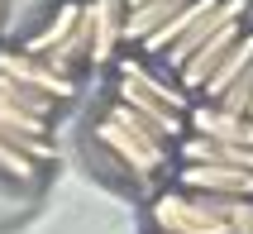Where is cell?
<instances>
[{
    "instance_id": "6da1fadb",
    "label": "cell",
    "mask_w": 253,
    "mask_h": 234,
    "mask_svg": "<svg viewBox=\"0 0 253 234\" xmlns=\"http://www.w3.org/2000/svg\"><path fill=\"white\" fill-rule=\"evenodd\" d=\"M91 148L105 158L110 172H120V182H134V187H148L153 177H163L168 163L177 158L172 139H163L153 124L143 120L139 110H129L120 96H110L100 105V115L91 120Z\"/></svg>"
},
{
    "instance_id": "7a4b0ae2",
    "label": "cell",
    "mask_w": 253,
    "mask_h": 234,
    "mask_svg": "<svg viewBox=\"0 0 253 234\" xmlns=\"http://www.w3.org/2000/svg\"><path fill=\"white\" fill-rule=\"evenodd\" d=\"M29 53L48 57L62 77H77L91 67V24H86V0H57L39 24L24 34Z\"/></svg>"
},
{
    "instance_id": "3957f363",
    "label": "cell",
    "mask_w": 253,
    "mask_h": 234,
    "mask_svg": "<svg viewBox=\"0 0 253 234\" xmlns=\"http://www.w3.org/2000/svg\"><path fill=\"white\" fill-rule=\"evenodd\" d=\"M148 220L163 234H234L225 225V215L215 210L211 191H191L182 182H172L168 191H158L148 201Z\"/></svg>"
},
{
    "instance_id": "277c9868",
    "label": "cell",
    "mask_w": 253,
    "mask_h": 234,
    "mask_svg": "<svg viewBox=\"0 0 253 234\" xmlns=\"http://www.w3.org/2000/svg\"><path fill=\"white\" fill-rule=\"evenodd\" d=\"M249 14H253V0H225V5H220V14H215L211 39L201 43V48L186 57L177 72H172V77H177V82H182L191 96H201V86H206V77L220 67V57H225L229 48L244 39V29H249Z\"/></svg>"
},
{
    "instance_id": "5b68a950",
    "label": "cell",
    "mask_w": 253,
    "mask_h": 234,
    "mask_svg": "<svg viewBox=\"0 0 253 234\" xmlns=\"http://www.w3.org/2000/svg\"><path fill=\"white\" fill-rule=\"evenodd\" d=\"M57 148L39 134H0V177L19 182V187H39Z\"/></svg>"
},
{
    "instance_id": "8992f818",
    "label": "cell",
    "mask_w": 253,
    "mask_h": 234,
    "mask_svg": "<svg viewBox=\"0 0 253 234\" xmlns=\"http://www.w3.org/2000/svg\"><path fill=\"white\" fill-rule=\"evenodd\" d=\"M125 19H129V0H86L91 67H115V57L125 53Z\"/></svg>"
},
{
    "instance_id": "52a82bcc",
    "label": "cell",
    "mask_w": 253,
    "mask_h": 234,
    "mask_svg": "<svg viewBox=\"0 0 253 234\" xmlns=\"http://www.w3.org/2000/svg\"><path fill=\"white\" fill-rule=\"evenodd\" d=\"M0 72H10V77H19V82H29V86H43V91H48V96H57L62 105H67V100H77V91H82V82H77V77H62L48 57L29 53L24 43L0 48Z\"/></svg>"
},
{
    "instance_id": "ba28073f",
    "label": "cell",
    "mask_w": 253,
    "mask_h": 234,
    "mask_svg": "<svg viewBox=\"0 0 253 234\" xmlns=\"http://www.w3.org/2000/svg\"><path fill=\"white\" fill-rule=\"evenodd\" d=\"M172 182H182L191 191H211V196H253V172L229 163H177Z\"/></svg>"
},
{
    "instance_id": "9c48e42d",
    "label": "cell",
    "mask_w": 253,
    "mask_h": 234,
    "mask_svg": "<svg viewBox=\"0 0 253 234\" xmlns=\"http://www.w3.org/2000/svg\"><path fill=\"white\" fill-rule=\"evenodd\" d=\"M110 96H120V100L129 105V110H139L143 120L153 124V129H158L163 139H172V143H177V139L186 134V110L168 105L163 96H153V91H143V86L125 82V77H115V82H110Z\"/></svg>"
},
{
    "instance_id": "30bf717a",
    "label": "cell",
    "mask_w": 253,
    "mask_h": 234,
    "mask_svg": "<svg viewBox=\"0 0 253 234\" xmlns=\"http://www.w3.org/2000/svg\"><path fill=\"white\" fill-rule=\"evenodd\" d=\"M186 129L211 139H229V143H253V115L249 110H229V105H215V100H196L191 115H186Z\"/></svg>"
},
{
    "instance_id": "8fae6325",
    "label": "cell",
    "mask_w": 253,
    "mask_h": 234,
    "mask_svg": "<svg viewBox=\"0 0 253 234\" xmlns=\"http://www.w3.org/2000/svg\"><path fill=\"white\" fill-rule=\"evenodd\" d=\"M177 163H229V167H249L253 172V143H229V139H211V134H196L186 129L177 143Z\"/></svg>"
},
{
    "instance_id": "7c38bea8",
    "label": "cell",
    "mask_w": 253,
    "mask_h": 234,
    "mask_svg": "<svg viewBox=\"0 0 253 234\" xmlns=\"http://www.w3.org/2000/svg\"><path fill=\"white\" fill-rule=\"evenodd\" d=\"M249 67H253V24L244 29V39L234 43V48H229L225 57H220V67H215L211 77H206V86H201V96H196V100H220V96L229 91V86H234V82L244 77V72H249Z\"/></svg>"
},
{
    "instance_id": "4fadbf2b",
    "label": "cell",
    "mask_w": 253,
    "mask_h": 234,
    "mask_svg": "<svg viewBox=\"0 0 253 234\" xmlns=\"http://www.w3.org/2000/svg\"><path fill=\"white\" fill-rule=\"evenodd\" d=\"M0 105H14V110H29V115H43V120H57V110H62V100H57V96H48L43 86L19 82V77H10V72H0Z\"/></svg>"
},
{
    "instance_id": "5bb4252c",
    "label": "cell",
    "mask_w": 253,
    "mask_h": 234,
    "mask_svg": "<svg viewBox=\"0 0 253 234\" xmlns=\"http://www.w3.org/2000/svg\"><path fill=\"white\" fill-rule=\"evenodd\" d=\"M0 134H39V139H48L53 134V120L29 115V110H14V105H0Z\"/></svg>"
},
{
    "instance_id": "9a60e30c",
    "label": "cell",
    "mask_w": 253,
    "mask_h": 234,
    "mask_svg": "<svg viewBox=\"0 0 253 234\" xmlns=\"http://www.w3.org/2000/svg\"><path fill=\"white\" fill-rule=\"evenodd\" d=\"M0 19H5V0H0Z\"/></svg>"
},
{
    "instance_id": "2e32d148",
    "label": "cell",
    "mask_w": 253,
    "mask_h": 234,
    "mask_svg": "<svg viewBox=\"0 0 253 234\" xmlns=\"http://www.w3.org/2000/svg\"><path fill=\"white\" fill-rule=\"evenodd\" d=\"M249 115H253V96H249Z\"/></svg>"
},
{
    "instance_id": "e0dca14e",
    "label": "cell",
    "mask_w": 253,
    "mask_h": 234,
    "mask_svg": "<svg viewBox=\"0 0 253 234\" xmlns=\"http://www.w3.org/2000/svg\"><path fill=\"white\" fill-rule=\"evenodd\" d=\"M129 5H139V0H129Z\"/></svg>"
},
{
    "instance_id": "ac0fdd59",
    "label": "cell",
    "mask_w": 253,
    "mask_h": 234,
    "mask_svg": "<svg viewBox=\"0 0 253 234\" xmlns=\"http://www.w3.org/2000/svg\"><path fill=\"white\" fill-rule=\"evenodd\" d=\"M153 234H163V230H153Z\"/></svg>"
}]
</instances>
